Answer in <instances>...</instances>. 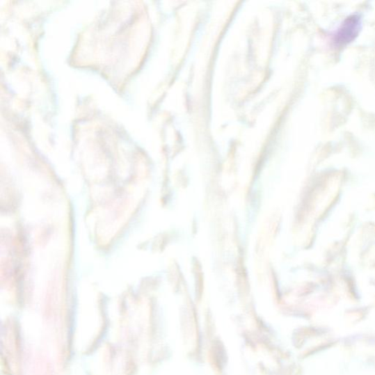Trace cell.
I'll list each match as a JSON object with an SVG mask.
<instances>
[{
	"label": "cell",
	"mask_w": 375,
	"mask_h": 375,
	"mask_svg": "<svg viewBox=\"0 0 375 375\" xmlns=\"http://www.w3.org/2000/svg\"><path fill=\"white\" fill-rule=\"evenodd\" d=\"M361 25V18L358 15L347 17L333 35V44L337 47H343L351 43L358 36Z\"/></svg>",
	"instance_id": "6da1fadb"
}]
</instances>
